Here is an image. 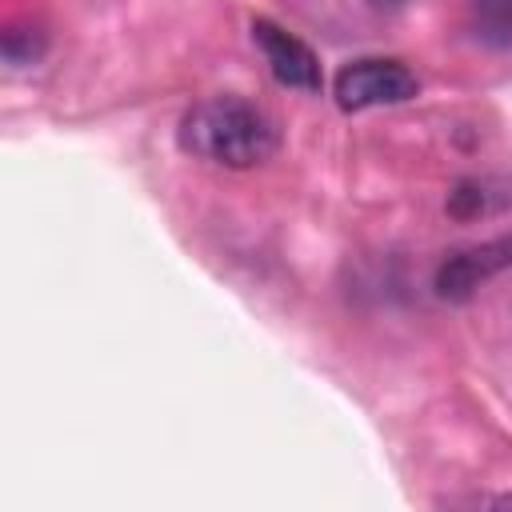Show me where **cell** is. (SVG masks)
Returning <instances> with one entry per match:
<instances>
[{
  "mask_svg": "<svg viewBox=\"0 0 512 512\" xmlns=\"http://www.w3.org/2000/svg\"><path fill=\"white\" fill-rule=\"evenodd\" d=\"M444 208H448V216H456V220H476V216H488V212L496 208V200H492V188H488L484 180H460V184L448 192Z\"/></svg>",
  "mask_w": 512,
  "mask_h": 512,
  "instance_id": "obj_7",
  "label": "cell"
},
{
  "mask_svg": "<svg viewBox=\"0 0 512 512\" xmlns=\"http://www.w3.org/2000/svg\"><path fill=\"white\" fill-rule=\"evenodd\" d=\"M504 268H512V232L508 236H496V240H484L476 248H460L452 252L440 268H436V292L440 300H468L484 280L500 276Z\"/></svg>",
  "mask_w": 512,
  "mask_h": 512,
  "instance_id": "obj_4",
  "label": "cell"
},
{
  "mask_svg": "<svg viewBox=\"0 0 512 512\" xmlns=\"http://www.w3.org/2000/svg\"><path fill=\"white\" fill-rule=\"evenodd\" d=\"M280 144V132L264 108L240 96H208L180 120V148L196 160L224 168H256Z\"/></svg>",
  "mask_w": 512,
  "mask_h": 512,
  "instance_id": "obj_1",
  "label": "cell"
},
{
  "mask_svg": "<svg viewBox=\"0 0 512 512\" xmlns=\"http://www.w3.org/2000/svg\"><path fill=\"white\" fill-rule=\"evenodd\" d=\"M44 44H48V36L36 28V24H8L4 32H0V52H4V60L12 64V68H24V64H36L40 56H44Z\"/></svg>",
  "mask_w": 512,
  "mask_h": 512,
  "instance_id": "obj_6",
  "label": "cell"
},
{
  "mask_svg": "<svg viewBox=\"0 0 512 512\" xmlns=\"http://www.w3.org/2000/svg\"><path fill=\"white\" fill-rule=\"evenodd\" d=\"M252 40L260 44L264 64L276 84L296 88V92H320V84H324L320 60L300 36H292L288 28H280L272 20H252Z\"/></svg>",
  "mask_w": 512,
  "mask_h": 512,
  "instance_id": "obj_3",
  "label": "cell"
},
{
  "mask_svg": "<svg viewBox=\"0 0 512 512\" xmlns=\"http://www.w3.org/2000/svg\"><path fill=\"white\" fill-rule=\"evenodd\" d=\"M376 4H384V8H396V4H404V0H376Z\"/></svg>",
  "mask_w": 512,
  "mask_h": 512,
  "instance_id": "obj_8",
  "label": "cell"
},
{
  "mask_svg": "<svg viewBox=\"0 0 512 512\" xmlns=\"http://www.w3.org/2000/svg\"><path fill=\"white\" fill-rule=\"evenodd\" d=\"M468 20L484 48H512V0H472Z\"/></svg>",
  "mask_w": 512,
  "mask_h": 512,
  "instance_id": "obj_5",
  "label": "cell"
},
{
  "mask_svg": "<svg viewBox=\"0 0 512 512\" xmlns=\"http://www.w3.org/2000/svg\"><path fill=\"white\" fill-rule=\"evenodd\" d=\"M420 92L416 72L404 60L392 56H364L340 68L336 76V104L344 112H364V108H384V104H404Z\"/></svg>",
  "mask_w": 512,
  "mask_h": 512,
  "instance_id": "obj_2",
  "label": "cell"
}]
</instances>
